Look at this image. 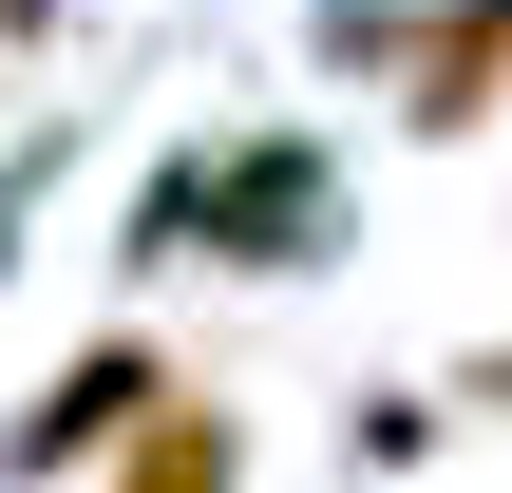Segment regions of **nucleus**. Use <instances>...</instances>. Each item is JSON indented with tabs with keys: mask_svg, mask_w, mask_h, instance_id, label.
I'll return each mask as SVG.
<instances>
[{
	"mask_svg": "<svg viewBox=\"0 0 512 493\" xmlns=\"http://www.w3.org/2000/svg\"><path fill=\"white\" fill-rule=\"evenodd\" d=\"M133 266H228V285H304V266H342V152H323L304 114L190 133V152L133 190Z\"/></svg>",
	"mask_w": 512,
	"mask_h": 493,
	"instance_id": "f257e3e1",
	"label": "nucleus"
},
{
	"mask_svg": "<svg viewBox=\"0 0 512 493\" xmlns=\"http://www.w3.org/2000/svg\"><path fill=\"white\" fill-rule=\"evenodd\" d=\"M171 380H190V361H171L152 323H95V342H76L19 418H0V493H95V475H114V437H133Z\"/></svg>",
	"mask_w": 512,
	"mask_h": 493,
	"instance_id": "f03ea898",
	"label": "nucleus"
},
{
	"mask_svg": "<svg viewBox=\"0 0 512 493\" xmlns=\"http://www.w3.org/2000/svg\"><path fill=\"white\" fill-rule=\"evenodd\" d=\"M361 95H380L399 133H437V152H456V133H494V114H512V0H399Z\"/></svg>",
	"mask_w": 512,
	"mask_h": 493,
	"instance_id": "7ed1b4c3",
	"label": "nucleus"
},
{
	"mask_svg": "<svg viewBox=\"0 0 512 493\" xmlns=\"http://www.w3.org/2000/svg\"><path fill=\"white\" fill-rule=\"evenodd\" d=\"M437 437H456V399H437V380H380V399L342 418V456H361V475H418Z\"/></svg>",
	"mask_w": 512,
	"mask_h": 493,
	"instance_id": "20e7f679",
	"label": "nucleus"
},
{
	"mask_svg": "<svg viewBox=\"0 0 512 493\" xmlns=\"http://www.w3.org/2000/svg\"><path fill=\"white\" fill-rule=\"evenodd\" d=\"M437 399H456V418H512V342H475V361H456Z\"/></svg>",
	"mask_w": 512,
	"mask_h": 493,
	"instance_id": "39448f33",
	"label": "nucleus"
}]
</instances>
